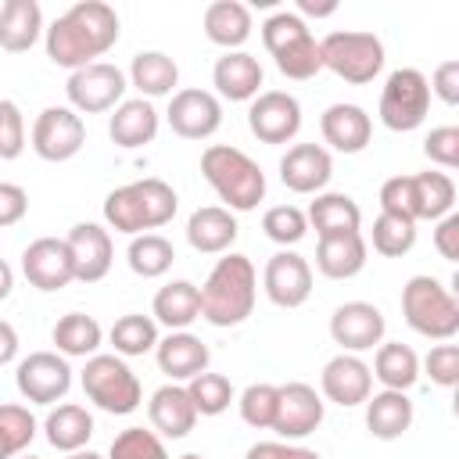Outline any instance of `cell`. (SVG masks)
<instances>
[{
	"mask_svg": "<svg viewBox=\"0 0 459 459\" xmlns=\"http://www.w3.org/2000/svg\"><path fill=\"white\" fill-rule=\"evenodd\" d=\"M118 32H122V22L111 4L79 0L65 14H57L50 22V29H43V47L57 68L75 72V68H86L97 57H104L118 43Z\"/></svg>",
	"mask_w": 459,
	"mask_h": 459,
	"instance_id": "obj_1",
	"label": "cell"
},
{
	"mask_svg": "<svg viewBox=\"0 0 459 459\" xmlns=\"http://www.w3.org/2000/svg\"><path fill=\"white\" fill-rule=\"evenodd\" d=\"M176 208H179V194L172 190V183L158 176H143L104 197V222L115 233L140 237V233H154L165 222H172Z\"/></svg>",
	"mask_w": 459,
	"mask_h": 459,
	"instance_id": "obj_2",
	"label": "cell"
},
{
	"mask_svg": "<svg viewBox=\"0 0 459 459\" xmlns=\"http://www.w3.org/2000/svg\"><path fill=\"white\" fill-rule=\"evenodd\" d=\"M258 273L247 255L226 251L201 283V316L212 326H240L255 312Z\"/></svg>",
	"mask_w": 459,
	"mask_h": 459,
	"instance_id": "obj_3",
	"label": "cell"
},
{
	"mask_svg": "<svg viewBox=\"0 0 459 459\" xmlns=\"http://www.w3.org/2000/svg\"><path fill=\"white\" fill-rule=\"evenodd\" d=\"M201 176L230 212H255L265 201V172L240 147H230V143L204 147Z\"/></svg>",
	"mask_w": 459,
	"mask_h": 459,
	"instance_id": "obj_4",
	"label": "cell"
},
{
	"mask_svg": "<svg viewBox=\"0 0 459 459\" xmlns=\"http://www.w3.org/2000/svg\"><path fill=\"white\" fill-rule=\"evenodd\" d=\"M402 316L427 341H452L459 333V301L455 294L427 273H416L402 287Z\"/></svg>",
	"mask_w": 459,
	"mask_h": 459,
	"instance_id": "obj_5",
	"label": "cell"
},
{
	"mask_svg": "<svg viewBox=\"0 0 459 459\" xmlns=\"http://www.w3.org/2000/svg\"><path fill=\"white\" fill-rule=\"evenodd\" d=\"M262 43L273 54L280 75L305 82L312 75L323 72V57H319V39L312 36L308 22H301L294 11H276L262 22Z\"/></svg>",
	"mask_w": 459,
	"mask_h": 459,
	"instance_id": "obj_6",
	"label": "cell"
},
{
	"mask_svg": "<svg viewBox=\"0 0 459 459\" xmlns=\"http://www.w3.org/2000/svg\"><path fill=\"white\" fill-rule=\"evenodd\" d=\"M86 398L111 412V416H129L140 409L143 402V387H140V377L129 369V362L115 351H97L86 359L82 366V377H79Z\"/></svg>",
	"mask_w": 459,
	"mask_h": 459,
	"instance_id": "obj_7",
	"label": "cell"
},
{
	"mask_svg": "<svg viewBox=\"0 0 459 459\" xmlns=\"http://www.w3.org/2000/svg\"><path fill=\"white\" fill-rule=\"evenodd\" d=\"M319 57H323V68H330L337 79L351 86H366L384 68V43L373 32L337 29L319 39Z\"/></svg>",
	"mask_w": 459,
	"mask_h": 459,
	"instance_id": "obj_8",
	"label": "cell"
},
{
	"mask_svg": "<svg viewBox=\"0 0 459 459\" xmlns=\"http://www.w3.org/2000/svg\"><path fill=\"white\" fill-rule=\"evenodd\" d=\"M377 115L391 133H412L430 115V86L420 68H394L380 90Z\"/></svg>",
	"mask_w": 459,
	"mask_h": 459,
	"instance_id": "obj_9",
	"label": "cell"
},
{
	"mask_svg": "<svg viewBox=\"0 0 459 459\" xmlns=\"http://www.w3.org/2000/svg\"><path fill=\"white\" fill-rule=\"evenodd\" d=\"M126 72L111 61H93L86 68H75L65 82L68 93V108L75 115H100V111H115L126 100Z\"/></svg>",
	"mask_w": 459,
	"mask_h": 459,
	"instance_id": "obj_10",
	"label": "cell"
},
{
	"mask_svg": "<svg viewBox=\"0 0 459 459\" xmlns=\"http://www.w3.org/2000/svg\"><path fill=\"white\" fill-rule=\"evenodd\" d=\"M29 143L43 161H72L86 143V122L68 104H50L36 115Z\"/></svg>",
	"mask_w": 459,
	"mask_h": 459,
	"instance_id": "obj_11",
	"label": "cell"
},
{
	"mask_svg": "<svg viewBox=\"0 0 459 459\" xmlns=\"http://www.w3.org/2000/svg\"><path fill=\"white\" fill-rule=\"evenodd\" d=\"M14 387L32 405H54L72 391V366L57 351H29L14 366Z\"/></svg>",
	"mask_w": 459,
	"mask_h": 459,
	"instance_id": "obj_12",
	"label": "cell"
},
{
	"mask_svg": "<svg viewBox=\"0 0 459 459\" xmlns=\"http://www.w3.org/2000/svg\"><path fill=\"white\" fill-rule=\"evenodd\" d=\"M165 122L176 136L183 140H208L219 133L222 126V100L212 93V90H201V86H186V90H176L169 97V111H165Z\"/></svg>",
	"mask_w": 459,
	"mask_h": 459,
	"instance_id": "obj_13",
	"label": "cell"
},
{
	"mask_svg": "<svg viewBox=\"0 0 459 459\" xmlns=\"http://www.w3.org/2000/svg\"><path fill=\"white\" fill-rule=\"evenodd\" d=\"M247 129L262 143H290L301 129V104L287 90H262L247 104Z\"/></svg>",
	"mask_w": 459,
	"mask_h": 459,
	"instance_id": "obj_14",
	"label": "cell"
},
{
	"mask_svg": "<svg viewBox=\"0 0 459 459\" xmlns=\"http://www.w3.org/2000/svg\"><path fill=\"white\" fill-rule=\"evenodd\" d=\"M262 290L276 308H301L312 294V265L290 247H280L262 269Z\"/></svg>",
	"mask_w": 459,
	"mask_h": 459,
	"instance_id": "obj_15",
	"label": "cell"
},
{
	"mask_svg": "<svg viewBox=\"0 0 459 459\" xmlns=\"http://www.w3.org/2000/svg\"><path fill=\"white\" fill-rule=\"evenodd\" d=\"M387 333V319L373 301H344L330 316V337L341 344V351L362 355L373 351Z\"/></svg>",
	"mask_w": 459,
	"mask_h": 459,
	"instance_id": "obj_16",
	"label": "cell"
},
{
	"mask_svg": "<svg viewBox=\"0 0 459 459\" xmlns=\"http://www.w3.org/2000/svg\"><path fill=\"white\" fill-rule=\"evenodd\" d=\"M323 416H326V402L312 384H305V380L280 384V405H276V423H273L280 441L308 437L323 423Z\"/></svg>",
	"mask_w": 459,
	"mask_h": 459,
	"instance_id": "obj_17",
	"label": "cell"
},
{
	"mask_svg": "<svg viewBox=\"0 0 459 459\" xmlns=\"http://www.w3.org/2000/svg\"><path fill=\"white\" fill-rule=\"evenodd\" d=\"M22 276H25L36 290H43V294L65 290V287L75 280L68 244H65L61 237H36V240L22 251Z\"/></svg>",
	"mask_w": 459,
	"mask_h": 459,
	"instance_id": "obj_18",
	"label": "cell"
},
{
	"mask_svg": "<svg viewBox=\"0 0 459 459\" xmlns=\"http://www.w3.org/2000/svg\"><path fill=\"white\" fill-rule=\"evenodd\" d=\"M319 394L341 409H355L373 394V373L362 355L341 351L319 373Z\"/></svg>",
	"mask_w": 459,
	"mask_h": 459,
	"instance_id": "obj_19",
	"label": "cell"
},
{
	"mask_svg": "<svg viewBox=\"0 0 459 459\" xmlns=\"http://www.w3.org/2000/svg\"><path fill=\"white\" fill-rule=\"evenodd\" d=\"M68 244V255H72V269H75V280L79 283H97L111 273V262H115V244H111V233L97 222H75L65 237Z\"/></svg>",
	"mask_w": 459,
	"mask_h": 459,
	"instance_id": "obj_20",
	"label": "cell"
},
{
	"mask_svg": "<svg viewBox=\"0 0 459 459\" xmlns=\"http://www.w3.org/2000/svg\"><path fill=\"white\" fill-rule=\"evenodd\" d=\"M333 176V158L323 143H290L280 158V183L294 194H323Z\"/></svg>",
	"mask_w": 459,
	"mask_h": 459,
	"instance_id": "obj_21",
	"label": "cell"
},
{
	"mask_svg": "<svg viewBox=\"0 0 459 459\" xmlns=\"http://www.w3.org/2000/svg\"><path fill=\"white\" fill-rule=\"evenodd\" d=\"M319 133H323V143H330L333 151L359 154L373 140V118L366 115V108L348 104V100H337V104H330L319 115Z\"/></svg>",
	"mask_w": 459,
	"mask_h": 459,
	"instance_id": "obj_22",
	"label": "cell"
},
{
	"mask_svg": "<svg viewBox=\"0 0 459 459\" xmlns=\"http://www.w3.org/2000/svg\"><path fill=\"white\" fill-rule=\"evenodd\" d=\"M154 359H158V369L172 384H179V380H194L197 373H204L208 362H212V351H208V344L197 333H190V330H169L165 337H158Z\"/></svg>",
	"mask_w": 459,
	"mask_h": 459,
	"instance_id": "obj_23",
	"label": "cell"
},
{
	"mask_svg": "<svg viewBox=\"0 0 459 459\" xmlns=\"http://www.w3.org/2000/svg\"><path fill=\"white\" fill-rule=\"evenodd\" d=\"M262 82H265V72H262L258 57L247 50H226L212 68V86H215V97H222V100L251 104L262 93Z\"/></svg>",
	"mask_w": 459,
	"mask_h": 459,
	"instance_id": "obj_24",
	"label": "cell"
},
{
	"mask_svg": "<svg viewBox=\"0 0 459 459\" xmlns=\"http://www.w3.org/2000/svg\"><path fill=\"white\" fill-rule=\"evenodd\" d=\"M147 420H151V430H154L158 437L179 441V437H186V434L194 430L197 409H194L186 387L169 380V384H161V387L151 394V402H147Z\"/></svg>",
	"mask_w": 459,
	"mask_h": 459,
	"instance_id": "obj_25",
	"label": "cell"
},
{
	"mask_svg": "<svg viewBox=\"0 0 459 459\" xmlns=\"http://www.w3.org/2000/svg\"><path fill=\"white\" fill-rule=\"evenodd\" d=\"M240 226H237V215L222 204H204V208H194L190 219H186V244L197 251V255H226L237 240Z\"/></svg>",
	"mask_w": 459,
	"mask_h": 459,
	"instance_id": "obj_26",
	"label": "cell"
},
{
	"mask_svg": "<svg viewBox=\"0 0 459 459\" xmlns=\"http://www.w3.org/2000/svg\"><path fill=\"white\" fill-rule=\"evenodd\" d=\"M366 255H369V244H366L362 230L330 233V237H319V244H316V269L326 280H351L366 269Z\"/></svg>",
	"mask_w": 459,
	"mask_h": 459,
	"instance_id": "obj_27",
	"label": "cell"
},
{
	"mask_svg": "<svg viewBox=\"0 0 459 459\" xmlns=\"http://www.w3.org/2000/svg\"><path fill=\"white\" fill-rule=\"evenodd\" d=\"M158 126H161L158 108L151 100H143V97H129L108 118V136H111L115 147L136 151V147H143V143H151L158 136Z\"/></svg>",
	"mask_w": 459,
	"mask_h": 459,
	"instance_id": "obj_28",
	"label": "cell"
},
{
	"mask_svg": "<svg viewBox=\"0 0 459 459\" xmlns=\"http://www.w3.org/2000/svg\"><path fill=\"white\" fill-rule=\"evenodd\" d=\"M204 36L222 50H240L251 39V7L240 0H215L204 7Z\"/></svg>",
	"mask_w": 459,
	"mask_h": 459,
	"instance_id": "obj_29",
	"label": "cell"
},
{
	"mask_svg": "<svg viewBox=\"0 0 459 459\" xmlns=\"http://www.w3.org/2000/svg\"><path fill=\"white\" fill-rule=\"evenodd\" d=\"M362 405H366V427L380 441L402 437L412 427V420H416V409H412V402H409L405 391H387L384 387V391L369 394Z\"/></svg>",
	"mask_w": 459,
	"mask_h": 459,
	"instance_id": "obj_30",
	"label": "cell"
},
{
	"mask_svg": "<svg viewBox=\"0 0 459 459\" xmlns=\"http://www.w3.org/2000/svg\"><path fill=\"white\" fill-rule=\"evenodd\" d=\"M43 36V11L36 0H4L0 4V50L25 54Z\"/></svg>",
	"mask_w": 459,
	"mask_h": 459,
	"instance_id": "obj_31",
	"label": "cell"
},
{
	"mask_svg": "<svg viewBox=\"0 0 459 459\" xmlns=\"http://www.w3.org/2000/svg\"><path fill=\"white\" fill-rule=\"evenodd\" d=\"M126 79H129V86L140 90L143 100L172 97L176 86H179V65L165 50H140L129 61V75Z\"/></svg>",
	"mask_w": 459,
	"mask_h": 459,
	"instance_id": "obj_32",
	"label": "cell"
},
{
	"mask_svg": "<svg viewBox=\"0 0 459 459\" xmlns=\"http://www.w3.org/2000/svg\"><path fill=\"white\" fill-rule=\"evenodd\" d=\"M151 319L169 330H186L194 319H201V287L190 280H172L158 287L151 301Z\"/></svg>",
	"mask_w": 459,
	"mask_h": 459,
	"instance_id": "obj_33",
	"label": "cell"
},
{
	"mask_svg": "<svg viewBox=\"0 0 459 459\" xmlns=\"http://www.w3.org/2000/svg\"><path fill=\"white\" fill-rule=\"evenodd\" d=\"M43 434L50 441V448L57 452H79L90 445L93 437V416L86 405H75V402H61L47 412L43 420Z\"/></svg>",
	"mask_w": 459,
	"mask_h": 459,
	"instance_id": "obj_34",
	"label": "cell"
},
{
	"mask_svg": "<svg viewBox=\"0 0 459 459\" xmlns=\"http://www.w3.org/2000/svg\"><path fill=\"white\" fill-rule=\"evenodd\" d=\"M308 226L316 230V237H330V233H351L362 226V208L355 197L337 194V190H323L316 194V201L305 212Z\"/></svg>",
	"mask_w": 459,
	"mask_h": 459,
	"instance_id": "obj_35",
	"label": "cell"
},
{
	"mask_svg": "<svg viewBox=\"0 0 459 459\" xmlns=\"http://www.w3.org/2000/svg\"><path fill=\"white\" fill-rule=\"evenodd\" d=\"M369 373L387 391H409L420 380V355L402 341H380Z\"/></svg>",
	"mask_w": 459,
	"mask_h": 459,
	"instance_id": "obj_36",
	"label": "cell"
},
{
	"mask_svg": "<svg viewBox=\"0 0 459 459\" xmlns=\"http://www.w3.org/2000/svg\"><path fill=\"white\" fill-rule=\"evenodd\" d=\"M50 341H54V351L65 355V359H90L97 355L100 341H104V330L93 316L86 312H68L54 323L50 330Z\"/></svg>",
	"mask_w": 459,
	"mask_h": 459,
	"instance_id": "obj_37",
	"label": "cell"
},
{
	"mask_svg": "<svg viewBox=\"0 0 459 459\" xmlns=\"http://www.w3.org/2000/svg\"><path fill=\"white\" fill-rule=\"evenodd\" d=\"M108 341L115 348V355L122 359H136V355H147L158 348V323L143 312H126L111 323L108 330Z\"/></svg>",
	"mask_w": 459,
	"mask_h": 459,
	"instance_id": "obj_38",
	"label": "cell"
},
{
	"mask_svg": "<svg viewBox=\"0 0 459 459\" xmlns=\"http://www.w3.org/2000/svg\"><path fill=\"white\" fill-rule=\"evenodd\" d=\"M126 262H129V269H133L136 276H143V280H158V276H165V273L172 269V262H176V247H172V240L161 237V233H140V237L129 240V247H126Z\"/></svg>",
	"mask_w": 459,
	"mask_h": 459,
	"instance_id": "obj_39",
	"label": "cell"
},
{
	"mask_svg": "<svg viewBox=\"0 0 459 459\" xmlns=\"http://www.w3.org/2000/svg\"><path fill=\"white\" fill-rule=\"evenodd\" d=\"M412 194H416V222L420 219L437 222L455 204V183H452L448 172H430V169L416 172L412 176Z\"/></svg>",
	"mask_w": 459,
	"mask_h": 459,
	"instance_id": "obj_40",
	"label": "cell"
},
{
	"mask_svg": "<svg viewBox=\"0 0 459 459\" xmlns=\"http://www.w3.org/2000/svg\"><path fill=\"white\" fill-rule=\"evenodd\" d=\"M36 430H39V423L29 412V405H22V402H0V459L22 455L32 445Z\"/></svg>",
	"mask_w": 459,
	"mask_h": 459,
	"instance_id": "obj_41",
	"label": "cell"
},
{
	"mask_svg": "<svg viewBox=\"0 0 459 459\" xmlns=\"http://www.w3.org/2000/svg\"><path fill=\"white\" fill-rule=\"evenodd\" d=\"M369 244L384 258H402V255H409L416 247V222L380 212L373 219V230H369Z\"/></svg>",
	"mask_w": 459,
	"mask_h": 459,
	"instance_id": "obj_42",
	"label": "cell"
},
{
	"mask_svg": "<svg viewBox=\"0 0 459 459\" xmlns=\"http://www.w3.org/2000/svg\"><path fill=\"white\" fill-rule=\"evenodd\" d=\"M186 394H190L197 416H219V412H226L230 402L237 398L230 377H222V373H208V369L197 373L194 380H186Z\"/></svg>",
	"mask_w": 459,
	"mask_h": 459,
	"instance_id": "obj_43",
	"label": "cell"
},
{
	"mask_svg": "<svg viewBox=\"0 0 459 459\" xmlns=\"http://www.w3.org/2000/svg\"><path fill=\"white\" fill-rule=\"evenodd\" d=\"M276 405H280V387L276 384H247L237 398L240 420L255 430H273L276 423Z\"/></svg>",
	"mask_w": 459,
	"mask_h": 459,
	"instance_id": "obj_44",
	"label": "cell"
},
{
	"mask_svg": "<svg viewBox=\"0 0 459 459\" xmlns=\"http://www.w3.org/2000/svg\"><path fill=\"white\" fill-rule=\"evenodd\" d=\"M262 230H265V237H269L273 244L294 247L298 240H305L308 219H305V212H301L298 204H273V208H265V215H262Z\"/></svg>",
	"mask_w": 459,
	"mask_h": 459,
	"instance_id": "obj_45",
	"label": "cell"
},
{
	"mask_svg": "<svg viewBox=\"0 0 459 459\" xmlns=\"http://www.w3.org/2000/svg\"><path fill=\"white\" fill-rule=\"evenodd\" d=\"M108 459H169L165 441L147 427H126L111 437Z\"/></svg>",
	"mask_w": 459,
	"mask_h": 459,
	"instance_id": "obj_46",
	"label": "cell"
},
{
	"mask_svg": "<svg viewBox=\"0 0 459 459\" xmlns=\"http://www.w3.org/2000/svg\"><path fill=\"white\" fill-rule=\"evenodd\" d=\"M420 373H427L430 384H437V387H455L459 384V344H452V341L434 344L420 359Z\"/></svg>",
	"mask_w": 459,
	"mask_h": 459,
	"instance_id": "obj_47",
	"label": "cell"
},
{
	"mask_svg": "<svg viewBox=\"0 0 459 459\" xmlns=\"http://www.w3.org/2000/svg\"><path fill=\"white\" fill-rule=\"evenodd\" d=\"M25 151V115L11 97H0V161H14Z\"/></svg>",
	"mask_w": 459,
	"mask_h": 459,
	"instance_id": "obj_48",
	"label": "cell"
},
{
	"mask_svg": "<svg viewBox=\"0 0 459 459\" xmlns=\"http://www.w3.org/2000/svg\"><path fill=\"white\" fill-rule=\"evenodd\" d=\"M380 212L402 215L416 222V194H412V176H391L380 186Z\"/></svg>",
	"mask_w": 459,
	"mask_h": 459,
	"instance_id": "obj_49",
	"label": "cell"
},
{
	"mask_svg": "<svg viewBox=\"0 0 459 459\" xmlns=\"http://www.w3.org/2000/svg\"><path fill=\"white\" fill-rule=\"evenodd\" d=\"M423 154L427 161L441 169H459V129L455 126H437L423 136Z\"/></svg>",
	"mask_w": 459,
	"mask_h": 459,
	"instance_id": "obj_50",
	"label": "cell"
},
{
	"mask_svg": "<svg viewBox=\"0 0 459 459\" xmlns=\"http://www.w3.org/2000/svg\"><path fill=\"white\" fill-rule=\"evenodd\" d=\"M427 86H430V93L441 100V104H459V61L455 57H448V61H441L437 68H434V75L427 79Z\"/></svg>",
	"mask_w": 459,
	"mask_h": 459,
	"instance_id": "obj_51",
	"label": "cell"
},
{
	"mask_svg": "<svg viewBox=\"0 0 459 459\" xmlns=\"http://www.w3.org/2000/svg\"><path fill=\"white\" fill-rule=\"evenodd\" d=\"M25 212H29V194H25V186L0 179V230L18 226V222L25 219Z\"/></svg>",
	"mask_w": 459,
	"mask_h": 459,
	"instance_id": "obj_52",
	"label": "cell"
},
{
	"mask_svg": "<svg viewBox=\"0 0 459 459\" xmlns=\"http://www.w3.org/2000/svg\"><path fill=\"white\" fill-rule=\"evenodd\" d=\"M244 459H323L316 448L294 445V441H258L247 448Z\"/></svg>",
	"mask_w": 459,
	"mask_h": 459,
	"instance_id": "obj_53",
	"label": "cell"
},
{
	"mask_svg": "<svg viewBox=\"0 0 459 459\" xmlns=\"http://www.w3.org/2000/svg\"><path fill=\"white\" fill-rule=\"evenodd\" d=\"M434 251L445 262H459V215L448 212L434 222Z\"/></svg>",
	"mask_w": 459,
	"mask_h": 459,
	"instance_id": "obj_54",
	"label": "cell"
},
{
	"mask_svg": "<svg viewBox=\"0 0 459 459\" xmlns=\"http://www.w3.org/2000/svg\"><path fill=\"white\" fill-rule=\"evenodd\" d=\"M18 330L7 323V319H0V366H7V362H14L18 359Z\"/></svg>",
	"mask_w": 459,
	"mask_h": 459,
	"instance_id": "obj_55",
	"label": "cell"
},
{
	"mask_svg": "<svg viewBox=\"0 0 459 459\" xmlns=\"http://www.w3.org/2000/svg\"><path fill=\"white\" fill-rule=\"evenodd\" d=\"M337 11V0H298V18L305 22V18H330Z\"/></svg>",
	"mask_w": 459,
	"mask_h": 459,
	"instance_id": "obj_56",
	"label": "cell"
},
{
	"mask_svg": "<svg viewBox=\"0 0 459 459\" xmlns=\"http://www.w3.org/2000/svg\"><path fill=\"white\" fill-rule=\"evenodd\" d=\"M11 290H14V269L0 258V301H7V298H11Z\"/></svg>",
	"mask_w": 459,
	"mask_h": 459,
	"instance_id": "obj_57",
	"label": "cell"
},
{
	"mask_svg": "<svg viewBox=\"0 0 459 459\" xmlns=\"http://www.w3.org/2000/svg\"><path fill=\"white\" fill-rule=\"evenodd\" d=\"M68 459H104V455H97L90 448H79V452H68Z\"/></svg>",
	"mask_w": 459,
	"mask_h": 459,
	"instance_id": "obj_58",
	"label": "cell"
},
{
	"mask_svg": "<svg viewBox=\"0 0 459 459\" xmlns=\"http://www.w3.org/2000/svg\"><path fill=\"white\" fill-rule=\"evenodd\" d=\"M176 459H204L201 452H183V455H176Z\"/></svg>",
	"mask_w": 459,
	"mask_h": 459,
	"instance_id": "obj_59",
	"label": "cell"
},
{
	"mask_svg": "<svg viewBox=\"0 0 459 459\" xmlns=\"http://www.w3.org/2000/svg\"><path fill=\"white\" fill-rule=\"evenodd\" d=\"M22 459H39V455H22Z\"/></svg>",
	"mask_w": 459,
	"mask_h": 459,
	"instance_id": "obj_60",
	"label": "cell"
}]
</instances>
